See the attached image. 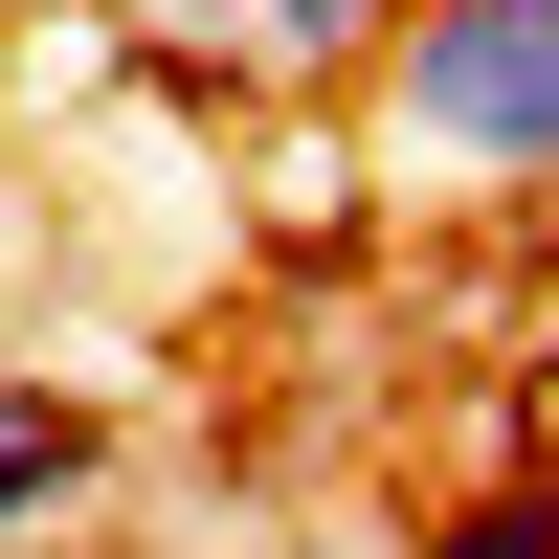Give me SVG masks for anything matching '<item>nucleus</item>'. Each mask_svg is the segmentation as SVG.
<instances>
[{
    "mask_svg": "<svg viewBox=\"0 0 559 559\" xmlns=\"http://www.w3.org/2000/svg\"><path fill=\"white\" fill-rule=\"evenodd\" d=\"M426 559H559V492H537V471H492V492H448V515H426Z\"/></svg>",
    "mask_w": 559,
    "mask_h": 559,
    "instance_id": "20e7f679",
    "label": "nucleus"
},
{
    "mask_svg": "<svg viewBox=\"0 0 559 559\" xmlns=\"http://www.w3.org/2000/svg\"><path fill=\"white\" fill-rule=\"evenodd\" d=\"M358 134L426 202H559V0H403L358 68Z\"/></svg>",
    "mask_w": 559,
    "mask_h": 559,
    "instance_id": "f257e3e1",
    "label": "nucleus"
},
{
    "mask_svg": "<svg viewBox=\"0 0 559 559\" xmlns=\"http://www.w3.org/2000/svg\"><path fill=\"white\" fill-rule=\"evenodd\" d=\"M381 23H403V0H112L134 68H179V90H269V112H292V90H358V68H381Z\"/></svg>",
    "mask_w": 559,
    "mask_h": 559,
    "instance_id": "f03ea898",
    "label": "nucleus"
},
{
    "mask_svg": "<svg viewBox=\"0 0 559 559\" xmlns=\"http://www.w3.org/2000/svg\"><path fill=\"white\" fill-rule=\"evenodd\" d=\"M90 492H112V426H90L68 381H0V559H23V537H68Z\"/></svg>",
    "mask_w": 559,
    "mask_h": 559,
    "instance_id": "7ed1b4c3",
    "label": "nucleus"
}]
</instances>
